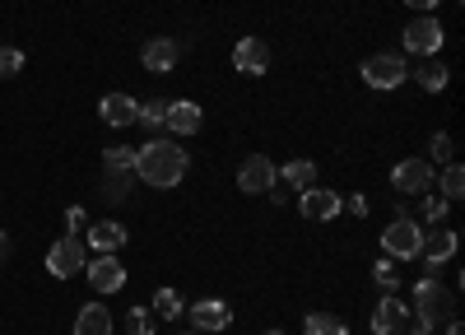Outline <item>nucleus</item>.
<instances>
[{"instance_id": "obj_10", "label": "nucleus", "mask_w": 465, "mask_h": 335, "mask_svg": "<svg viewBox=\"0 0 465 335\" xmlns=\"http://www.w3.org/2000/svg\"><path fill=\"white\" fill-rule=\"evenodd\" d=\"M391 186H396V192H405V196L429 192V186H433V163L429 159H401L391 168Z\"/></svg>"}, {"instance_id": "obj_7", "label": "nucleus", "mask_w": 465, "mask_h": 335, "mask_svg": "<svg viewBox=\"0 0 465 335\" xmlns=\"http://www.w3.org/2000/svg\"><path fill=\"white\" fill-rule=\"evenodd\" d=\"M442 43H447V33L438 19H410L405 24V52L410 56H438Z\"/></svg>"}, {"instance_id": "obj_19", "label": "nucleus", "mask_w": 465, "mask_h": 335, "mask_svg": "<svg viewBox=\"0 0 465 335\" xmlns=\"http://www.w3.org/2000/svg\"><path fill=\"white\" fill-rule=\"evenodd\" d=\"M74 335H112V312L103 303H89L74 317Z\"/></svg>"}, {"instance_id": "obj_8", "label": "nucleus", "mask_w": 465, "mask_h": 335, "mask_svg": "<svg viewBox=\"0 0 465 335\" xmlns=\"http://www.w3.org/2000/svg\"><path fill=\"white\" fill-rule=\"evenodd\" d=\"M298 210H302V219H312V223H331L344 210V196H335L331 186H307V192H298Z\"/></svg>"}, {"instance_id": "obj_14", "label": "nucleus", "mask_w": 465, "mask_h": 335, "mask_svg": "<svg viewBox=\"0 0 465 335\" xmlns=\"http://www.w3.org/2000/svg\"><path fill=\"white\" fill-rule=\"evenodd\" d=\"M98 117H103L107 126H135V117H140V103H135L131 94H103V103H98Z\"/></svg>"}, {"instance_id": "obj_5", "label": "nucleus", "mask_w": 465, "mask_h": 335, "mask_svg": "<svg viewBox=\"0 0 465 335\" xmlns=\"http://www.w3.org/2000/svg\"><path fill=\"white\" fill-rule=\"evenodd\" d=\"M89 266V247L80 242V238H61V242H52V251H47V271L56 275V280H70V275H80Z\"/></svg>"}, {"instance_id": "obj_15", "label": "nucleus", "mask_w": 465, "mask_h": 335, "mask_svg": "<svg viewBox=\"0 0 465 335\" xmlns=\"http://www.w3.org/2000/svg\"><path fill=\"white\" fill-rule=\"evenodd\" d=\"M232 65H238L242 74H265L270 70V47L261 43V37H242V43L232 47Z\"/></svg>"}, {"instance_id": "obj_12", "label": "nucleus", "mask_w": 465, "mask_h": 335, "mask_svg": "<svg viewBox=\"0 0 465 335\" xmlns=\"http://www.w3.org/2000/svg\"><path fill=\"white\" fill-rule=\"evenodd\" d=\"M84 275H89V284L98 289V293H116L126 284V266L116 256H94L89 266H84Z\"/></svg>"}, {"instance_id": "obj_33", "label": "nucleus", "mask_w": 465, "mask_h": 335, "mask_svg": "<svg viewBox=\"0 0 465 335\" xmlns=\"http://www.w3.org/2000/svg\"><path fill=\"white\" fill-rule=\"evenodd\" d=\"M433 163H451V135L447 131L433 135Z\"/></svg>"}, {"instance_id": "obj_3", "label": "nucleus", "mask_w": 465, "mask_h": 335, "mask_svg": "<svg viewBox=\"0 0 465 335\" xmlns=\"http://www.w3.org/2000/svg\"><path fill=\"white\" fill-rule=\"evenodd\" d=\"M410 80V65H405V56L401 52H377V56H368L363 61V84L368 89H401Z\"/></svg>"}, {"instance_id": "obj_35", "label": "nucleus", "mask_w": 465, "mask_h": 335, "mask_svg": "<svg viewBox=\"0 0 465 335\" xmlns=\"http://www.w3.org/2000/svg\"><path fill=\"white\" fill-rule=\"evenodd\" d=\"M405 5H410V10H419V15H429V10H438V5H442V0H405Z\"/></svg>"}, {"instance_id": "obj_17", "label": "nucleus", "mask_w": 465, "mask_h": 335, "mask_svg": "<svg viewBox=\"0 0 465 335\" xmlns=\"http://www.w3.org/2000/svg\"><path fill=\"white\" fill-rule=\"evenodd\" d=\"M177 56H182V47L173 43V37H149V43H144V52H140V61H144L153 74L173 70V65H177Z\"/></svg>"}, {"instance_id": "obj_13", "label": "nucleus", "mask_w": 465, "mask_h": 335, "mask_svg": "<svg viewBox=\"0 0 465 335\" xmlns=\"http://www.w3.org/2000/svg\"><path fill=\"white\" fill-rule=\"evenodd\" d=\"M405 326H410V308L401 303V293H386L372 312V330L377 335H401Z\"/></svg>"}, {"instance_id": "obj_20", "label": "nucleus", "mask_w": 465, "mask_h": 335, "mask_svg": "<svg viewBox=\"0 0 465 335\" xmlns=\"http://www.w3.org/2000/svg\"><path fill=\"white\" fill-rule=\"evenodd\" d=\"M414 80H419L423 94H442V89H447V65H442L438 56H429V61L414 70Z\"/></svg>"}, {"instance_id": "obj_18", "label": "nucleus", "mask_w": 465, "mask_h": 335, "mask_svg": "<svg viewBox=\"0 0 465 335\" xmlns=\"http://www.w3.org/2000/svg\"><path fill=\"white\" fill-rule=\"evenodd\" d=\"M191 321H196L201 335H210V330H223L232 321V312H228V303H219V298H201V303L191 308Z\"/></svg>"}, {"instance_id": "obj_6", "label": "nucleus", "mask_w": 465, "mask_h": 335, "mask_svg": "<svg viewBox=\"0 0 465 335\" xmlns=\"http://www.w3.org/2000/svg\"><path fill=\"white\" fill-rule=\"evenodd\" d=\"M456 229H442V223H433V233H423V247H419V256H423V271H429L433 280H438V271L447 266V261L456 256Z\"/></svg>"}, {"instance_id": "obj_11", "label": "nucleus", "mask_w": 465, "mask_h": 335, "mask_svg": "<svg viewBox=\"0 0 465 335\" xmlns=\"http://www.w3.org/2000/svg\"><path fill=\"white\" fill-rule=\"evenodd\" d=\"M84 247H94L98 256H116L126 247V229L116 219H98V223H89L84 229Z\"/></svg>"}, {"instance_id": "obj_26", "label": "nucleus", "mask_w": 465, "mask_h": 335, "mask_svg": "<svg viewBox=\"0 0 465 335\" xmlns=\"http://www.w3.org/2000/svg\"><path fill=\"white\" fill-rule=\"evenodd\" d=\"M465 196V172L460 163H442V201H460Z\"/></svg>"}, {"instance_id": "obj_30", "label": "nucleus", "mask_w": 465, "mask_h": 335, "mask_svg": "<svg viewBox=\"0 0 465 335\" xmlns=\"http://www.w3.org/2000/svg\"><path fill=\"white\" fill-rule=\"evenodd\" d=\"M24 70V52L19 47H0V80H15Z\"/></svg>"}, {"instance_id": "obj_29", "label": "nucleus", "mask_w": 465, "mask_h": 335, "mask_svg": "<svg viewBox=\"0 0 465 335\" xmlns=\"http://www.w3.org/2000/svg\"><path fill=\"white\" fill-rule=\"evenodd\" d=\"M153 321H159V317H153L149 308H131L126 312V330L131 335H153Z\"/></svg>"}, {"instance_id": "obj_31", "label": "nucleus", "mask_w": 465, "mask_h": 335, "mask_svg": "<svg viewBox=\"0 0 465 335\" xmlns=\"http://www.w3.org/2000/svg\"><path fill=\"white\" fill-rule=\"evenodd\" d=\"M84 229H89V214H84V205H70V210H65V233H70V238H80Z\"/></svg>"}, {"instance_id": "obj_23", "label": "nucleus", "mask_w": 465, "mask_h": 335, "mask_svg": "<svg viewBox=\"0 0 465 335\" xmlns=\"http://www.w3.org/2000/svg\"><path fill=\"white\" fill-rule=\"evenodd\" d=\"M163 117H168V98H149V103H140V126L144 131H163Z\"/></svg>"}, {"instance_id": "obj_36", "label": "nucleus", "mask_w": 465, "mask_h": 335, "mask_svg": "<svg viewBox=\"0 0 465 335\" xmlns=\"http://www.w3.org/2000/svg\"><path fill=\"white\" fill-rule=\"evenodd\" d=\"M405 335H438V326H423V321H414V326H405Z\"/></svg>"}, {"instance_id": "obj_24", "label": "nucleus", "mask_w": 465, "mask_h": 335, "mask_svg": "<svg viewBox=\"0 0 465 335\" xmlns=\"http://www.w3.org/2000/svg\"><path fill=\"white\" fill-rule=\"evenodd\" d=\"M372 280L386 289V293H401V261H391V256H381L377 266H372Z\"/></svg>"}, {"instance_id": "obj_28", "label": "nucleus", "mask_w": 465, "mask_h": 335, "mask_svg": "<svg viewBox=\"0 0 465 335\" xmlns=\"http://www.w3.org/2000/svg\"><path fill=\"white\" fill-rule=\"evenodd\" d=\"M131 177H135V172H103V196H107V201H126Z\"/></svg>"}, {"instance_id": "obj_1", "label": "nucleus", "mask_w": 465, "mask_h": 335, "mask_svg": "<svg viewBox=\"0 0 465 335\" xmlns=\"http://www.w3.org/2000/svg\"><path fill=\"white\" fill-rule=\"evenodd\" d=\"M191 159H186V149L177 140H149L144 149H135V177L149 182V186H177L186 177Z\"/></svg>"}, {"instance_id": "obj_39", "label": "nucleus", "mask_w": 465, "mask_h": 335, "mask_svg": "<svg viewBox=\"0 0 465 335\" xmlns=\"http://www.w3.org/2000/svg\"><path fill=\"white\" fill-rule=\"evenodd\" d=\"M265 335H284V330H265Z\"/></svg>"}, {"instance_id": "obj_32", "label": "nucleus", "mask_w": 465, "mask_h": 335, "mask_svg": "<svg viewBox=\"0 0 465 335\" xmlns=\"http://www.w3.org/2000/svg\"><path fill=\"white\" fill-rule=\"evenodd\" d=\"M447 210H451V201H442V196H429V201H423V219H429V223H442Z\"/></svg>"}, {"instance_id": "obj_25", "label": "nucleus", "mask_w": 465, "mask_h": 335, "mask_svg": "<svg viewBox=\"0 0 465 335\" xmlns=\"http://www.w3.org/2000/svg\"><path fill=\"white\" fill-rule=\"evenodd\" d=\"M153 317H163V321H177L182 317V298H177V289H159L153 293V308H149Z\"/></svg>"}, {"instance_id": "obj_37", "label": "nucleus", "mask_w": 465, "mask_h": 335, "mask_svg": "<svg viewBox=\"0 0 465 335\" xmlns=\"http://www.w3.org/2000/svg\"><path fill=\"white\" fill-rule=\"evenodd\" d=\"M10 261V233H0V266Z\"/></svg>"}, {"instance_id": "obj_4", "label": "nucleus", "mask_w": 465, "mask_h": 335, "mask_svg": "<svg viewBox=\"0 0 465 335\" xmlns=\"http://www.w3.org/2000/svg\"><path fill=\"white\" fill-rule=\"evenodd\" d=\"M423 247V229H419V219H391L386 223V233H381V251L391 256V261H414Z\"/></svg>"}, {"instance_id": "obj_22", "label": "nucleus", "mask_w": 465, "mask_h": 335, "mask_svg": "<svg viewBox=\"0 0 465 335\" xmlns=\"http://www.w3.org/2000/svg\"><path fill=\"white\" fill-rule=\"evenodd\" d=\"M103 172H135V149L131 144H112L103 154Z\"/></svg>"}, {"instance_id": "obj_38", "label": "nucleus", "mask_w": 465, "mask_h": 335, "mask_svg": "<svg viewBox=\"0 0 465 335\" xmlns=\"http://www.w3.org/2000/svg\"><path fill=\"white\" fill-rule=\"evenodd\" d=\"M447 335H465V330H460V321H447Z\"/></svg>"}, {"instance_id": "obj_40", "label": "nucleus", "mask_w": 465, "mask_h": 335, "mask_svg": "<svg viewBox=\"0 0 465 335\" xmlns=\"http://www.w3.org/2000/svg\"><path fill=\"white\" fill-rule=\"evenodd\" d=\"M191 335H201V330H191Z\"/></svg>"}, {"instance_id": "obj_34", "label": "nucleus", "mask_w": 465, "mask_h": 335, "mask_svg": "<svg viewBox=\"0 0 465 335\" xmlns=\"http://www.w3.org/2000/svg\"><path fill=\"white\" fill-rule=\"evenodd\" d=\"M344 210H354V214L363 219V214H368V196H349V201H344Z\"/></svg>"}, {"instance_id": "obj_9", "label": "nucleus", "mask_w": 465, "mask_h": 335, "mask_svg": "<svg viewBox=\"0 0 465 335\" xmlns=\"http://www.w3.org/2000/svg\"><path fill=\"white\" fill-rule=\"evenodd\" d=\"M275 182H280V168L270 163L265 154H252L242 168H238V186L247 196H265V192H275Z\"/></svg>"}, {"instance_id": "obj_27", "label": "nucleus", "mask_w": 465, "mask_h": 335, "mask_svg": "<svg viewBox=\"0 0 465 335\" xmlns=\"http://www.w3.org/2000/svg\"><path fill=\"white\" fill-rule=\"evenodd\" d=\"M307 335H349V326L340 317H331V312H312L307 317Z\"/></svg>"}, {"instance_id": "obj_16", "label": "nucleus", "mask_w": 465, "mask_h": 335, "mask_svg": "<svg viewBox=\"0 0 465 335\" xmlns=\"http://www.w3.org/2000/svg\"><path fill=\"white\" fill-rule=\"evenodd\" d=\"M205 122L201 103H168V117H163V131H177V135H196Z\"/></svg>"}, {"instance_id": "obj_2", "label": "nucleus", "mask_w": 465, "mask_h": 335, "mask_svg": "<svg viewBox=\"0 0 465 335\" xmlns=\"http://www.w3.org/2000/svg\"><path fill=\"white\" fill-rule=\"evenodd\" d=\"M414 321H423V326L456 321V293H451L442 280L423 275V280L414 284Z\"/></svg>"}, {"instance_id": "obj_21", "label": "nucleus", "mask_w": 465, "mask_h": 335, "mask_svg": "<svg viewBox=\"0 0 465 335\" xmlns=\"http://www.w3.org/2000/svg\"><path fill=\"white\" fill-rule=\"evenodd\" d=\"M280 177L293 186V192H307V186H317V163L312 159H293V163L280 168Z\"/></svg>"}]
</instances>
